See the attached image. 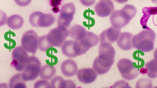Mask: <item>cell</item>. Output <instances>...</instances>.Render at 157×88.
<instances>
[{
    "label": "cell",
    "mask_w": 157,
    "mask_h": 88,
    "mask_svg": "<svg viewBox=\"0 0 157 88\" xmlns=\"http://www.w3.org/2000/svg\"><path fill=\"white\" fill-rule=\"evenodd\" d=\"M136 7L132 5L126 4L121 10L114 11L110 16L112 26L120 28L128 24L137 13Z\"/></svg>",
    "instance_id": "obj_1"
},
{
    "label": "cell",
    "mask_w": 157,
    "mask_h": 88,
    "mask_svg": "<svg viewBox=\"0 0 157 88\" xmlns=\"http://www.w3.org/2000/svg\"><path fill=\"white\" fill-rule=\"evenodd\" d=\"M156 38L155 31L150 28L144 29L134 35L132 39L133 47L144 52H147L154 48Z\"/></svg>",
    "instance_id": "obj_2"
},
{
    "label": "cell",
    "mask_w": 157,
    "mask_h": 88,
    "mask_svg": "<svg viewBox=\"0 0 157 88\" xmlns=\"http://www.w3.org/2000/svg\"><path fill=\"white\" fill-rule=\"evenodd\" d=\"M116 52L111 44L100 43L98 47L99 55L95 59L99 63L105 66H112L114 61Z\"/></svg>",
    "instance_id": "obj_3"
},
{
    "label": "cell",
    "mask_w": 157,
    "mask_h": 88,
    "mask_svg": "<svg viewBox=\"0 0 157 88\" xmlns=\"http://www.w3.org/2000/svg\"><path fill=\"white\" fill-rule=\"evenodd\" d=\"M27 52L22 46L15 48L12 52L11 66L18 72L23 71L27 64L29 57Z\"/></svg>",
    "instance_id": "obj_4"
},
{
    "label": "cell",
    "mask_w": 157,
    "mask_h": 88,
    "mask_svg": "<svg viewBox=\"0 0 157 88\" xmlns=\"http://www.w3.org/2000/svg\"><path fill=\"white\" fill-rule=\"evenodd\" d=\"M55 21V17L52 14L39 11L33 12L29 18L30 23L34 27H48L53 24Z\"/></svg>",
    "instance_id": "obj_5"
},
{
    "label": "cell",
    "mask_w": 157,
    "mask_h": 88,
    "mask_svg": "<svg viewBox=\"0 0 157 88\" xmlns=\"http://www.w3.org/2000/svg\"><path fill=\"white\" fill-rule=\"evenodd\" d=\"M42 66L38 58L32 55L29 57L27 64L22 73L25 81L33 80L39 76Z\"/></svg>",
    "instance_id": "obj_6"
},
{
    "label": "cell",
    "mask_w": 157,
    "mask_h": 88,
    "mask_svg": "<svg viewBox=\"0 0 157 88\" xmlns=\"http://www.w3.org/2000/svg\"><path fill=\"white\" fill-rule=\"evenodd\" d=\"M117 66L122 77L126 80H133L139 74L138 68L134 66L132 61L128 59L120 60Z\"/></svg>",
    "instance_id": "obj_7"
},
{
    "label": "cell",
    "mask_w": 157,
    "mask_h": 88,
    "mask_svg": "<svg viewBox=\"0 0 157 88\" xmlns=\"http://www.w3.org/2000/svg\"><path fill=\"white\" fill-rule=\"evenodd\" d=\"M68 36L67 28L58 26L52 30L47 35L48 42L53 47H60Z\"/></svg>",
    "instance_id": "obj_8"
},
{
    "label": "cell",
    "mask_w": 157,
    "mask_h": 88,
    "mask_svg": "<svg viewBox=\"0 0 157 88\" xmlns=\"http://www.w3.org/2000/svg\"><path fill=\"white\" fill-rule=\"evenodd\" d=\"M63 54L69 58H73L86 53L87 51L79 41L69 40L65 41L61 46Z\"/></svg>",
    "instance_id": "obj_9"
},
{
    "label": "cell",
    "mask_w": 157,
    "mask_h": 88,
    "mask_svg": "<svg viewBox=\"0 0 157 88\" xmlns=\"http://www.w3.org/2000/svg\"><path fill=\"white\" fill-rule=\"evenodd\" d=\"M38 36L32 30L26 31L23 35L21 40V46L28 52L34 54L38 47Z\"/></svg>",
    "instance_id": "obj_10"
},
{
    "label": "cell",
    "mask_w": 157,
    "mask_h": 88,
    "mask_svg": "<svg viewBox=\"0 0 157 88\" xmlns=\"http://www.w3.org/2000/svg\"><path fill=\"white\" fill-rule=\"evenodd\" d=\"M75 12V7L73 3H68L63 5L60 9V15L57 19L58 26L68 28L73 19Z\"/></svg>",
    "instance_id": "obj_11"
},
{
    "label": "cell",
    "mask_w": 157,
    "mask_h": 88,
    "mask_svg": "<svg viewBox=\"0 0 157 88\" xmlns=\"http://www.w3.org/2000/svg\"><path fill=\"white\" fill-rule=\"evenodd\" d=\"M121 34L120 28L112 26L101 33L99 37L100 43L104 42L111 44L118 40Z\"/></svg>",
    "instance_id": "obj_12"
},
{
    "label": "cell",
    "mask_w": 157,
    "mask_h": 88,
    "mask_svg": "<svg viewBox=\"0 0 157 88\" xmlns=\"http://www.w3.org/2000/svg\"><path fill=\"white\" fill-rule=\"evenodd\" d=\"M94 11L96 14L101 17L109 16L114 11V6L111 0L101 1L94 6Z\"/></svg>",
    "instance_id": "obj_13"
},
{
    "label": "cell",
    "mask_w": 157,
    "mask_h": 88,
    "mask_svg": "<svg viewBox=\"0 0 157 88\" xmlns=\"http://www.w3.org/2000/svg\"><path fill=\"white\" fill-rule=\"evenodd\" d=\"M97 75L96 72L91 68L80 69L78 71L77 75L79 81L85 84L91 83L94 82Z\"/></svg>",
    "instance_id": "obj_14"
},
{
    "label": "cell",
    "mask_w": 157,
    "mask_h": 88,
    "mask_svg": "<svg viewBox=\"0 0 157 88\" xmlns=\"http://www.w3.org/2000/svg\"><path fill=\"white\" fill-rule=\"evenodd\" d=\"M78 69L75 62L70 59L63 61L61 66V72L65 76L70 77L76 75Z\"/></svg>",
    "instance_id": "obj_15"
},
{
    "label": "cell",
    "mask_w": 157,
    "mask_h": 88,
    "mask_svg": "<svg viewBox=\"0 0 157 88\" xmlns=\"http://www.w3.org/2000/svg\"><path fill=\"white\" fill-rule=\"evenodd\" d=\"M134 36L132 34L127 32L121 33L117 42L118 46L124 50H129L133 48L132 39Z\"/></svg>",
    "instance_id": "obj_16"
},
{
    "label": "cell",
    "mask_w": 157,
    "mask_h": 88,
    "mask_svg": "<svg viewBox=\"0 0 157 88\" xmlns=\"http://www.w3.org/2000/svg\"><path fill=\"white\" fill-rule=\"evenodd\" d=\"M79 41L83 47L88 51L90 48L96 46L98 44L99 38L97 35L93 32L87 31L84 38Z\"/></svg>",
    "instance_id": "obj_17"
},
{
    "label": "cell",
    "mask_w": 157,
    "mask_h": 88,
    "mask_svg": "<svg viewBox=\"0 0 157 88\" xmlns=\"http://www.w3.org/2000/svg\"><path fill=\"white\" fill-rule=\"evenodd\" d=\"M87 31L82 26L76 24L71 27L68 30V36L73 39L80 40L85 36Z\"/></svg>",
    "instance_id": "obj_18"
},
{
    "label": "cell",
    "mask_w": 157,
    "mask_h": 88,
    "mask_svg": "<svg viewBox=\"0 0 157 88\" xmlns=\"http://www.w3.org/2000/svg\"><path fill=\"white\" fill-rule=\"evenodd\" d=\"M142 11L143 15L140 19V24L144 29H149L147 25V21L151 15H157V6L144 7Z\"/></svg>",
    "instance_id": "obj_19"
},
{
    "label": "cell",
    "mask_w": 157,
    "mask_h": 88,
    "mask_svg": "<svg viewBox=\"0 0 157 88\" xmlns=\"http://www.w3.org/2000/svg\"><path fill=\"white\" fill-rule=\"evenodd\" d=\"M6 23L10 28L17 30L20 29L22 26L24 20L20 15L14 14L9 17L7 19Z\"/></svg>",
    "instance_id": "obj_20"
},
{
    "label": "cell",
    "mask_w": 157,
    "mask_h": 88,
    "mask_svg": "<svg viewBox=\"0 0 157 88\" xmlns=\"http://www.w3.org/2000/svg\"><path fill=\"white\" fill-rule=\"evenodd\" d=\"M56 70L53 65L45 64L41 67L39 77L42 79L49 80L56 74Z\"/></svg>",
    "instance_id": "obj_21"
},
{
    "label": "cell",
    "mask_w": 157,
    "mask_h": 88,
    "mask_svg": "<svg viewBox=\"0 0 157 88\" xmlns=\"http://www.w3.org/2000/svg\"><path fill=\"white\" fill-rule=\"evenodd\" d=\"M25 82L23 78L22 73L16 74L10 80L9 87L25 88L26 86Z\"/></svg>",
    "instance_id": "obj_22"
},
{
    "label": "cell",
    "mask_w": 157,
    "mask_h": 88,
    "mask_svg": "<svg viewBox=\"0 0 157 88\" xmlns=\"http://www.w3.org/2000/svg\"><path fill=\"white\" fill-rule=\"evenodd\" d=\"M147 76L154 79L157 77V60L154 59L145 64Z\"/></svg>",
    "instance_id": "obj_23"
},
{
    "label": "cell",
    "mask_w": 157,
    "mask_h": 88,
    "mask_svg": "<svg viewBox=\"0 0 157 88\" xmlns=\"http://www.w3.org/2000/svg\"><path fill=\"white\" fill-rule=\"evenodd\" d=\"M51 85L52 88H67V81L61 76H57L52 79Z\"/></svg>",
    "instance_id": "obj_24"
},
{
    "label": "cell",
    "mask_w": 157,
    "mask_h": 88,
    "mask_svg": "<svg viewBox=\"0 0 157 88\" xmlns=\"http://www.w3.org/2000/svg\"><path fill=\"white\" fill-rule=\"evenodd\" d=\"M52 46L47 39V35L41 36L39 38L38 48L42 52H46Z\"/></svg>",
    "instance_id": "obj_25"
},
{
    "label": "cell",
    "mask_w": 157,
    "mask_h": 88,
    "mask_svg": "<svg viewBox=\"0 0 157 88\" xmlns=\"http://www.w3.org/2000/svg\"><path fill=\"white\" fill-rule=\"evenodd\" d=\"M152 87V85L151 80L146 79H141L136 83V87Z\"/></svg>",
    "instance_id": "obj_26"
},
{
    "label": "cell",
    "mask_w": 157,
    "mask_h": 88,
    "mask_svg": "<svg viewBox=\"0 0 157 88\" xmlns=\"http://www.w3.org/2000/svg\"><path fill=\"white\" fill-rule=\"evenodd\" d=\"M35 88H52L51 84L47 80L42 79L38 80L34 84Z\"/></svg>",
    "instance_id": "obj_27"
},
{
    "label": "cell",
    "mask_w": 157,
    "mask_h": 88,
    "mask_svg": "<svg viewBox=\"0 0 157 88\" xmlns=\"http://www.w3.org/2000/svg\"><path fill=\"white\" fill-rule=\"evenodd\" d=\"M32 0H14L18 6L24 7L28 5Z\"/></svg>",
    "instance_id": "obj_28"
},
{
    "label": "cell",
    "mask_w": 157,
    "mask_h": 88,
    "mask_svg": "<svg viewBox=\"0 0 157 88\" xmlns=\"http://www.w3.org/2000/svg\"><path fill=\"white\" fill-rule=\"evenodd\" d=\"M79 1L83 6L88 7L93 5L94 3L95 0H79Z\"/></svg>",
    "instance_id": "obj_29"
},
{
    "label": "cell",
    "mask_w": 157,
    "mask_h": 88,
    "mask_svg": "<svg viewBox=\"0 0 157 88\" xmlns=\"http://www.w3.org/2000/svg\"><path fill=\"white\" fill-rule=\"evenodd\" d=\"M62 0H50V5L53 7L58 6L60 5L61 1Z\"/></svg>",
    "instance_id": "obj_30"
},
{
    "label": "cell",
    "mask_w": 157,
    "mask_h": 88,
    "mask_svg": "<svg viewBox=\"0 0 157 88\" xmlns=\"http://www.w3.org/2000/svg\"><path fill=\"white\" fill-rule=\"evenodd\" d=\"M140 72L143 75L147 74V70L145 67L141 68L140 70Z\"/></svg>",
    "instance_id": "obj_31"
},
{
    "label": "cell",
    "mask_w": 157,
    "mask_h": 88,
    "mask_svg": "<svg viewBox=\"0 0 157 88\" xmlns=\"http://www.w3.org/2000/svg\"><path fill=\"white\" fill-rule=\"evenodd\" d=\"M52 10L53 11V12L55 13H57L58 12H60V11L58 6L53 7L52 9Z\"/></svg>",
    "instance_id": "obj_32"
},
{
    "label": "cell",
    "mask_w": 157,
    "mask_h": 88,
    "mask_svg": "<svg viewBox=\"0 0 157 88\" xmlns=\"http://www.w3.org/2000/svg\"><path fill=\"white\" fill-rule=\"evenodd\" d=\"M128 0H114V1L119 3L122 4L126 2Z\"/></svg>",
    "instance_id": "obj_33"
},
{
    "label": "cell",
    "mask_w": 157,
    "mask_h": 88,
    "mask_svg": "<svg viewBox=\"0 0 157 88\" xmlns=\"http://www.w3.org/2000/svg\"><path fill=\"white\" fill-rule=\"evenodd\" d=\"M154 59L157 60V48L154 51Z\"/></svg>",
    "instance_id": "obj_34"
},
{
    "label": "cell",
    "mask_w": 157,
    "mask_h": 88,
    "mask_svg": "<svg viewBox=\"0 0 157 88\" xmlns=\"http://www.w3.org/2000/svg\"><path fill=\"white\" fill-rule=\"evenodd\" d=\"M151 0L153 3L157 5V0Z\"/></svg>",
    "instance_id": "obj_35"
},
{
    "label": "cell",
    "mask_w": 157,
    "mask_h": 88,
    "mask_svg": "<svg viewBox=\"0 0 157 88\" xmlns=\"http://www.w3.org/2000/svg\"><path fill=\"white\" fill-rule=\"evenodd\" d=\"M99 0L101 1H104V0Z\"/></svg>",
    "instance_id": "obj_36"
}]
</instances>
